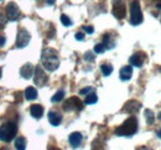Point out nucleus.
Listing matches in <instances>:
<instances>
[{
  "instance_id": "obj_1",
  "label": "nucleus",
  "mask_w": 161,
  "mask_h": 150,
  "mask_svg": "<svg viewBox=\"0 0 161 150\" xmlns=\"http://www.w3.org/2000/svg\"><path fill=\"white\" fill-rule=\"evenodd\" d=\"M41 63L46 70L55 72L60 67V58H58L57 52L52 48L43 49V52L41 54Z\"/></svg>"
},
{
  "instance_id": "obj_2",
  "label": "nucleus",
  "mask_w": 161,
  "mask_h": 150,
  "mask_svg": "<svg viewBox=\"0 0 161 150\" xmlns=\"http://www.w3.org/2000/svg\"><path fill=\"white\" fill-rule=\"evenodd\" d=\"M136 132H138V119L135 117H130L115 129V134L118 137H133Z\"/></svg>"
},
{
  "instance_id": "obj_3",
  "label": "nucleus",
  "mask_w": 161,
  "mask_h": 150,
  "mask_svg": "<svg viewBox=\"0 0 161 150\" xmlns=\"http://www.w3.org/2000/svg\"><path fill=\"white\" fill-rule=\"evenodd\" d=\"M18 133L16 124L13 122H6L0 127V140L1 142H11Z\"/></svg>"
},
{
  "instance_id": "obj_4",
  "label": "nucleus",
  "mask_w": 161,
  "mask_h": 150,
  "mask_svg": "<svg viewBox=\"0 0 161 150\" xmlns=\"http://www.w3.org/2000/svg\"><path fill=\"white\" fill-rule=\"evenodd\" d=\"M142 22V12L140 9L139 0H133L130 4V23L133 26H138Z\"/></svg>"
},
{
  "instance_id": "obj_5",
  "label": "nucleus",
  "mask_w": 161,
  "mask_h": 150,
  "mask_svg": "<svg viewBox=\"0 0 161 150\" xmlns=\"http://www.w3.org/2000/svg\"><path fill=\"white\" fill-rule=\"evenodd\" d=\"M82 108H83V102L76 96L69 97L68 100H66L63 102V110L67 111V112H69V111H82Z\"/></svg>"
},
{
  "instance_id": "obj_6",
  "label": "nucleus",
  "mask_w": 161,
  "mask_h": 150,
  "mask_svg": "<svg viewBox=\"0 0 161 150\" xmlns=\"http://www.w3.org/2000/svg\"><path fill=\"white\" fill-rule=\"evenodd\" d=\"M34 73H35V75H34V82H35V85L39 86V88L43 86V85L47 82V80H48V76L46 75L45 70L42 69V67L37 65V67L35 68Z\"/></svg>"
},
{
  "instance_id": "obj_7",
  "label": "nucleus",
  "mask_w": 161,
  "mask_h": 150,
  "mask_svg": "<svg viewBox=\"0 0 161 150\" xmlns=\"http://www.w3.org/2000/svg\"><path fill=\"white\" fill-rule=\"evenodd\" d=\"M30 33L25 28H19V32H18V37H16V47L18 48H24L29 44L30 42Z\"/></svg>"
},
{
  "instance_id": "obj_8",
  "label": "nucleus",
  "mask_w": 161,
  "mask_h": 150,
  "mask_svg": "<svg viewBox=\"0 0 161 150\" xmlns=\"http://www.w3.org/2000/svg\"><path fill=\"white\" fill-rule=\"evenodd\" d=\"M20 16V9L15 2H9L6 5V18L10 21H16Z\"/></svg>"
},
{
  "instance_id": "obj_9",
  "label": "nucleus",
  "mask_w": 161,
  "mask_h": 150,
  "mask_svg": "<svg viewBox=\"0 0 161 150\" xmlns=\"http://www.w3.org/2000/svg\"><path fill=\"white\" fill-rule=\"evenodd\" d=\"M113 15L118 20H121L125 18V15H126V8H125L124 2L118 1V2L114 4V6H113Z\"/></svg>"
},
{
  "instance_id": "obj_10",
  "label": "nucleus",
  "mask_w": 161,
  "mask_h": 150,
  "mask_svg": "<svg viewBox=\"0 0 161 150\" xmlns=\"http://www.w3.org/2000/svg\"><path fill=\"white\" fill-rule=\"evenodd\" d=\"M140 107H141L140 102H138V101H135V100H130V101H128V102L124 105L123 111L126 113H130V114H134V113H136L140 110Z\"/></svg>"
},
{
  "instance_id": "obj_11",
  "label": "nucleus",
  "mask_w": 161,
  "mask_h": 150,
  "mask_svg": "<svg viewBox=\"0 0 161 150\" xmlns=\"http://www.w3.org/2000/svg\"><path fill=\"white\" fill-rule=\"evenodd\" d=\"M145 59H146V54L142 53V52H138V53H135V54H133V56L130 57L129 62H130V64H131L133 67L140 68V67H142Z\"/></svg>"
},
{
  "instance_id": "obj_12",
  "label": "nucleus",
  "mask_w": 161,
  "mask_h": 150,
  "mask_svg": "<svg viewBox=\"0 0 161 150\" xmlns=\"http://www.w3.org/2000/svg\"><path fill=\"white\" fill-rule=\"evenodd\" d=\"M82 139H83V137H82V134H80V132H73V133H71V134H69L68 142H69L71 147L76 149V148H78V147L80 145Z\"/></svg>"
},
{
  "instance_id": "obj_13",
  "label": "nucleus",
  "mask_w": 161,
  "mask_h": 150,
  "mask_svg": "<svg viewBox=\"0 0 161 150\" xmlns=\"http://www.w3.org/2000/svg\"><path fill=\"white\" fill-rule=\"evenodd\" d=\"M47 117H48V122L53 127H58L61 124V122H62V114L58 113L57 111H50Z\"/></svg>"
},
{
  "instance_id": "obj_14",
  "label": "nucleus",
  "mask_w": 161,
  "mask_h": 150,
  "mask_svg": "<svg viewBox=\"0 0 161 150\" xmlns=\"http://www.w3.org/2000/svg\"><path fill=\"white\" fill-rule=\"evenodd\" d=\"M119 76H120L121 81H128L131 79L133 76V68L131 65H125L120 69V73H119Z\"/></svg>"
},
{
  "instance_id": "obj_15",
  "label": "nucleus",
  "mask_w": 161,
  "mask_h": 150,
  "mask_svg": "<svg viewBox=\"0 0 161 150\" xmlns=\"http://www.w3.org/2000/svg\"><path fill=\"white\" fill-rule=\"evenodd\" d=\"M20 75L24 79H30L34 75V65L30 63H26L25 65H22L20 69Z\"/></svg>"
},
{
  "instance_id": "obj_16",
  "label": "nucleus",
  "mask_w": 161,
  "mask_h": 150,
  "mask_svg": "<svg viewBox=\"0 0 161 150\" xmlns=\"http://www.w3.org/2000/svg\"><path fill=\"white\" fill-rule=\"evenodd\" d=\"M30 113H31V116L34 118L40 119L41 117H42V114H43V107L41 105H32L30 107Z\"/></svg>"
},
{
  "instance_id": "obj_17",
  "label": "nucleus",
  "mask_w": 161,
  "mask_h": 150,
  "mask_svg": "<svg viewBox=\"0 0 161 150\" xmlns=\"http://www.w3.org/2000/svg\"><path fill=\"white\" fill-rule=\"evenodd\" d=\"M25 97H26V100H29V101L35 100V98L37 97V90H36L35 88H32V86H29V88L25 90Z\"/></svg>"
},
{
  "instance_id": "obj_18",
  "label": "nucleus",
  "mask_w": 161,
  "mask_h": 150,
  "mask_svg": "<svg viewBox=\"0 0 161 150\" xmlns=\"http://www.w3.org/2000/svg\"><path fill=\"white\" fill-rule=\"evenodd\" d=\"M97 101H98V96L94 94V92L88 94L86 96V98H84V103L86 105H94Z\"/></svg>"
},
{
  "instance_id": "obj_19",
  "label": "nucleus",
  "mask_w": 161,
  "mask_h": 150,
  "mask_svg": "<svg viewBox=\"0 0 161 150\" xmlns=\"http://www.w3.org/2000/svg\"><path fill=\"white\" fill-rule=\"evenodd\" d=\"M145 118H146V123L149 124V126H151V124H154V122H155V114L154 112L151 111V110H145Z\"/></svg>"
},
{
  "instance_id": "obj_20",
  "label": "nucleus",
  "mask_w": 161,
  "mask_h": 150,
  "mask_svg": "<svg viewBox=\"0 0 161 150\" xmlns=\"http://www.w3.org/2000/svg\"><path fill=\"white\" fill-rule=\"evenodd\" d=\"M15 148L16 150H25L26 149V140H25V138H16V140H15Z\"/></svg>"
},
{
  "instance_id": "obj_21",
  "label": "nucleus",
  "mask_w": 161,
  "mask_h": 150,
  "mask_svg": "<svg viewBox=\"0 0 161 150\" xmlns=\"http://www.w3.org/2000/svg\"><path fill=\"white\" fill-rule=\"evenodd\" d=\"M101 70L104 76H109L113 73V67H112V64H102Z\"/></svg>"
},
{
  "instance_id": "obj_22",
  "label": "nucleus",
  "mask_w": 161,
  "mask_h": 150,
  "mask_svg": "<svg viewBox=\"0 0 161 150\" xmlns=\"http://www.w3.org/2000/svg\"><path fill=\"white\" fill-rule=\"evenodd\" d=\"M63 98H64V91H63V90H58L56 94L52 96L51 101H52V102H60Z\"/></svg>"
},
{
  "instance_id": "obj_23",
  "label": "nucleus",
  "mask_w": 161,
  "mask_h": 150,
  "mask_svg": "<svg viewBox=\"0 0 161 150\" xmlns=\"http://www.w3.org/2000/svg\"><path fill=\"white\" fill-rule=\"evenodd\" d=\"M61 22H62V25L66 26V27H68V26L72 25V21H71V19H69L67 15H61Z\"/></svg>"
},
{
  "instance_id": "obj_24",
  "label": "nucleus",
  "mask_w": 161,
  "mask_h": 150,
  "mask_svg": "<svg viewBox=\"0 0 161 150\" xmlns=\"http://www.w3.org/2000/svg\"><path fill=\"white\" fill-rule=\"evenodd\" d=\"M105 49H107V48H105L104 43L96 44V47H94V53H97V54H102V53H104V51H105Z\"/></svg>"
},
{
  "instance_id": "obj_25",
  "label": "nucleus",
  "mask_w": 161,
  "mask_h": 150,
  "mask_svg": "<svg viewBox=\"0 0 161 150\" xmlns=\"http://www.w3.org/2000/svg\"><path fill=\"white\" fill-rule=\"evenodd\" d=\"M91 92H93V88H91V86L84 88V89H82L80 91V95H88V94H91Z\"/></svg>"
},
{
  "instance_id": "obj_26",
  "label": "nucleus",
  "mask_w": 161,
  "mask_h": 150,
  "mask_svg": "<svg viewBox=\"0 0 161 150\" xmlns=\"http://www.w3.org/2000/svg\"><path fill=\"white\" fill-rule=\"evenodd\" d=\"M84 59H86L87 62H93V60H94L93 53H92V52H87V53L84 54Z\"/></svg>"
},
{
  "instance_id": "obj_27",
  "label": "nucleus",
  "mask_w": 161,
  "mask_h": 150,
  "mask_svg": "<svg viewBox=\"0 0 161 150\" xmlns=\"http://www.w3.org/2000/svg\"><path fill=\"white\" fill-rule=\"evenodd\" d=\"M5 23H6V19H5V16H4L3 14H0V31L5 27Z\"/></svg>"
},
{
  "instance_id": "obj_28",
  "label": "nucleus",
  "mask_w": 161,
  "mask_h": 150,
  "mask_svg": "<svg viewBox=\"0 0 161 150\" xmlns=\"http://www.w3.org/2000/svg\"><path fill=\"white\" fill-rule=\"evenodd\" d=\"M83 30L88 33V35H92L94 32V27L93 26H83Z\"/></svg>"
},
{
  "instance_id": "obj_29",
  "label": "nucleus",
  "mask_w": 161,
  "mask_h": 150,
  "mask_svg": "<svg viewBox=\"0 0 161 150\" xmlns=\"http://www.w3.org/2000/svg\"><path fill=\"white\" fill-rule=\"evenodd\" d=\"M76 39L83 41V39H84V33H83V32H77V33H76Z\"/></svg>"
},
{
  "instance_id": "obj_30",
  "label": "nucleus",
  "mask_w": 161,
  "mask_h": 150,
  "mask_svg": "<svg viewBox=\"0 0 161 150\" xmlns=\"http://www.w3.org/2000/svg\"><path fill=\"white\" fill-rule=\"evenodd\" d=\"M155 1V5L158 9H161V0H154Z\"/></svg>"
},
{
  "instance_id": "obj_31",
  "label": "nucleus",
  "mask_w": 161,
  "mask_h": 150,
  "mask_svg": "<svg viewBox=\"0 0 161 150\" xmlns=\"http://www.w3.org/2000/svg\"><path fill=\"white\" fill-rule=\"evenodd\" d=\"M4 44H5V37L0 36V47H3Z\"/></svg>"
},
{
  "instance_id": "obj_32",
  "label": "nucleus",
  "mask_w": 161,
  "mask_h": 150,
  "mask_svg": "<svg viewBox=\"0 0 161 150\" xmlns=\"http://www.w3.org/2000/svg\"><path fill=\"white\" fill-rule=\"evenodd\" d=\"M46 1H47L48 5H53V4L56 2V0H46Z\"/></svg>"
},
{
  "instance_id": "obj_33",
  "label": "nucleus",
  "mask_w": 161,
  "mask_h": 150,
  "mask_svg": "<svg viewBox=\"0 0 161 150\" xmlns=\"http://www.w3.org/2000/svg\"><path fill=\"white\" fill-rule=\"evenodd\" d=\"M136 150H151L150 148H147V147H140V148H138Z\"/></svg>"
},
{
  "instance_id": "obj_34",
  "label": "nucleus",
  "mask_w": 161,
  "mask_h": 150,
  "mask_svg": "<svg viewBox=\"0 0 161 150\" xmlns=\"http://www.w3.org/2000/svg\"><path fill=\"white\" fill-rule=\"evenodd\" d=\"M48 150H60V149H58V148H56V147H51Z\"/></svg>"
},
{
  "instance_id": "obj_35",
  "label": "nucleus",
  "mask_w": 161,
  "mask_h": 150,
  "mask_svg": "<svg viewBox=\"0 0 161 150\" xmlns=\"http://www.w3.org/2000/svg\"><path fill=\"white\" fill-rule=\"evenodd\" d=\"M156 134H158V137H159V138H161V129H160V131H159V132H158Z\"/></svg>"
},
{
  "instance_id": "obj_36",
  "label": "nucleus",
  "mask_w": 161,
  "mask_h": 150,
  "mask_svg": "<svg viewBox=\"0 0 161 150\" xmlns=\"http://www.w3.org/2000/svg\"><path fill=\"white\" fill-rule=\"evenodd\" d=\"M159 119H160V121H161V112L159 113Z\"/></svg>"
},
{
  "instance_id": "obj_37",
  "label": "nucleus",
  "mask_w": 161,
  "mask_h": 150,
  "mask_svg": "<svg viewBox=\"0 0 161 150\" xmlns=\"http://www.w3.org/2000/svg\"><path fill=\"white\" fill-rule=\"evenodd\" d=\"M0 150H9V149H6V148H3V149H0Z\"/></svg>"
},
{
  "instance_id": "obj_38",
  "label": "nucleus",
  "mask_w": 161,
  "mask_h": 150,
  "mask_svg": "<svg viewBox=\"0 0 161 150\" xmlns=\"http://www.w3.org/2000/svg\"><path fill=\"white\" fill-rule=\"evenodd\" d=\"M0 78H1V69H0Z\"/></svg>"
}]
</instances>
